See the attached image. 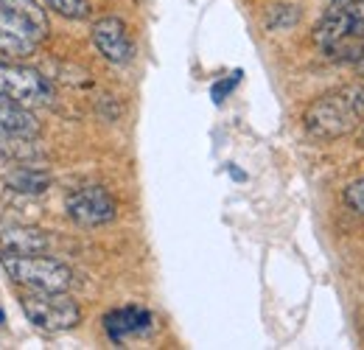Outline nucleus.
Listing matches in <instances>:
<instances>
[{
  "instance_id": "f257e3e1",
  "label": "nucleus",
  "mask_w": 364,
  "mask_h": 350,
  "mask_svg": "<svg viewBox=\"0 0 364 350\" xmlns=\"http://www.w3.org/2000/svg\"><path fill=\"white\" fill-rule=\"evenodd\" d=\"M364 124V82L345 85L319 95L309 104L303 115V127L317 140H336L345 137Z\"/></svg>"
},
{
  "instance_id": "f03ea898",
  "label": "nucleus",
  "mask_w": 364,
  "mask_h": 350,
  "mask_svg": "<svg viewBox=\"0 0 364 350\" xmlns=\"http://www.w3.org/2000/svg\"><path fill=\"white\" fill-rule=\"evenodd\" d=\"M50 34L37 0H0V59H26Z\"/></svg>"
},
{
  "instance_id": "7ed1b4c3",
  "label": "nucleus",
  "mask_w": 364,
  "mask_h": 350,
  "mask_svg": "<svg viewBox=\"0 0 364 350\" xmlns=\"http://www.w3.org/2000/svg\"><path fill=\"white\" fill-rule=\"evenodd\" d=\"M0 263L11 283L28 292H70L76 283V275L68 263L48 258L43 253H0Z\"/></svg>"
},
{
  "instance_id": "20e7f679",
  "label": "nucleus",
  "mask_w": 364,
  "mask_h": 350,
  "mask_svg": "<svg viewBox=\"0 0 364 350\" xmlns=\"http://www.w3.org/2000/svg\"><path fill=\"white\" fill-rule=\"evenodd\" d=\"M20 308L43 334H65L82 322V308L68 292H28L20 297Z\"/></svg>"
},
{
  "instance_id": "39448f33",
  "label": "nucleus",
  "mask_w": 364,
  "mask_h": 350,
  "mask_svg": "<svg viewBox=\"0 0 364 350\" xmlns=\"http://www.w3.org/2000/svg\"><path fill=\"white\" fill-rule=\"evenodd\" d=\"M0 95L34 110L53 101V85L37 68H28L17 59H0Z\"/></svg>"
},
{
  "instance_id": "423d86ee",
  "label": "nucleus",
  "mask_w": 364,
  "mask_h": 350,
  "mask_svg": "<svg viewBox=\"0 0 364 350\" xmlns=\"http://www.w3.org/2000/svg\"><path fill=\"white\" fill-rule=\"evenodd\" d=\"M364 37V0L331 3L314 31V43L322 51H339Z\"/></svg>"
},
{
  "instance_id": "0eeeda50",
  "label": "nucleus",
  "mask_w": 364,
  "mask_h": 350,
  "mask_svg": "<svg viewBox=\"0 0 364 350\" xmlns=\"http://www.w3.org/2000/svg\"><path fill=\"white\" fill-rule=\"evenodd\" d=\"M65 211L79 227H101L118 216V202L104 185H85L68 193Z\"/></svg>"
},
{
  "instance_id": "6e6552de",
  "label": "nucleus",
  "mask_w": 364,
  "mask_h": 350,
  "mask_svg": "<svg viewBox=\"0 0 364 350\" xmlns=\"http://www.w3.org/2000/svg\"><path fill=\"white\" fill-rule=\"evenodd\" d=\"M90 40L95 45V51L112 62V65H127L132 62L135 56V45H132V37H129V28L121 17L115 14H107V17H98L90 28Z\"/></svg>"
},
{
  "instance_id": "1a4fd4ad",
  "label": "nucleus",
  "mask_w": 364,
  "mask_h": 350,
  "mask_svg": "<svg viewBox=\"0 0 364 350\" xmlns=\"http://www.w3.org/2000/svg\"><path fill=\"white\" fill-rule=\"evenodd\" d=\"M104 331L112 339V345H124L129 336H146L154 331V314L140 306L115 308L104 317Z\"/></svg>"
},
{
  "instance_id": "9d476101",
  "label": "nucleus",
  "mask_w": 364,
  "mask_h": 350,
  "mask_svg": "<svg viewBox=\"0 0 364 350\" xmlns=\"http://www.w3.org/2000/svg\"><path fill=\"white\" fill-rule=\"evenodd\" d=\"M40 121L34 115V110L14 104L9 98L0 95V140L9 137H37L40 134Z\"/></svg>"
},
{
  "instance_id": "9b49d317",
  "label": "nucleus",
  "mask_w": 364,
  "mask_h": 350,
  "mask_svg": "<svg viewBox=\"0 0 364 350\" xmlns=\"http://www.w3.org/2000/svg\"><path fill=\"white\" fill-rule=\"evenodd\" d=\"M48 247L50 238L37 227H0V253L28 255V253H46Z\"/></svg>"
},
{
  "instance_id": "f8f14e48",
  "label": "nucleus",
  "mask_w": 364,
  "mask_h": 350,
  "mask_svg": "<svg viewBox=\"0 0 364 350\" xmlns=\"http://www.w3.org/2000/svg\"><path fill=\"white\" fill-rule=\"evenodd\" d=\"M9 191L26 193V196H40L50 188V174L40 166H17L6 174Z\"/></svg>"
},
{
  "instance_id": "ddd939ff",
  "label": "nucleus",
  "mask_w": 364,
  "mask_h": 350,
  "mask_svg": "<svg viewBox=\"0 0 364 350\" xmlns=\"http://www.w3.org/2000/svg\"><path fill=\"white\" fill-rule=\"evenodd\" d=\"M300 20V9L297 6H269L264 14V26L269 31H286L291 26H297Z\"/></svg>"
},
{
  "instance_id": "4468645a",
  "label": "nucleus",
  "mask_w": 364,
  "mask_h": 350,
  "mask_svg": "<svg viewBox=\"0 0 364 350\" xmlns=\"http://www.w3.org/2000/svg\"><path fill=\"white\" fill-rule=\"evenodd\" d=\"M48 9H53L56 14L68 17V20H87L92 14L90 0H46Z\"/></svg>"
},
{
  "instance_id": "2eb2a0df",
  "label": "nucleus",
  "mask_w": 364,
  "mask_h": 350,
  "mask_svg": "<svg viewBox=\"0 0 364 350\" xmlns=\"http://www.w3.org/2000/svg\"><path fill=\"white\" fill-rule=\"evenodd\" d=\"M342 199H345V205H348V208H350L353 213L364 216V176L353 179V182H350V185L345 188Z\"/></svg>"
},
{
  "instance_id": "dca6fc26",
  "label": "nucleus",
  "mask_w": 364,
  "mask_h": 350,
  "mask_svg": "<svg viewBox=\"0 0 364 350\" xmlns=\"http://www.w3.org/2000/svg\"><path fill=\"white\" fill-rule=\"evenodd\" d=\"M241 79H244V70H232L230 76L219 79V82L210 88V98H213V104H222L230 92L238 88V82H241Z\"/></svg>"
},
{
  "instance_id": "f3484780",
  "label": "nucleus",
  "mask_w": 364,
  "mask_h": 350,
  "mask_svg": "<svg viewBox=\"0 0 364 350\" xmlns=\"http://www.w3.org/2000/svg\"><path fill=\"white\" fill-rule=\"evenodd\" d=\"M228 171H230V176H232V179H238V182H244V179H247V174H241V171H238L235 166H230Z\"/></svg>"
},
{
  "instance_id": "a211bd4d",
  "label": "nucleus",
  "mask_w": 364,
  "mask_h": 350,
  "mask_svg": "<svg viewBox=\"0 0 364 350\" xmlns=\"http://www.w3.org/2000/svg\"><path fill=\"white\" fill-rule=\"evenodd\" d=\"M331 3H350V0H331Z\"/></svg>"
},
{
  "instance_id": "6ab92c4d",
  "label": "nucleus",
  "mask_w": 364,
  "mask_h": 350,
  "mask_svg": "<svg viewBox=\"0 0 364 350\" xmlns=\"http://www.w3.org/2000/svg\"><path fill=\"white\" fill-rule=\"evenodd\" d=\"M362 137H364V134H362Z\"/></svg>"
}]
</instances>
